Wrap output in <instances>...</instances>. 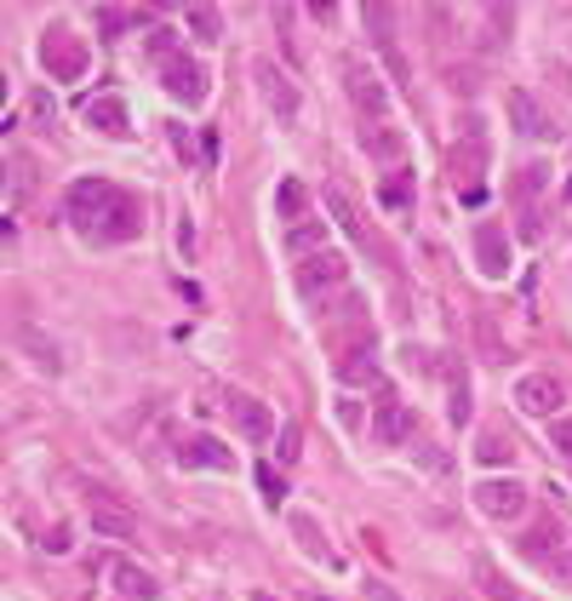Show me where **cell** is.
<instances>
[{
    "label": "cell",
    "mask_w": 572,
    "mask_h": 601,
    "mask_svg": "<svg viewBox=\"0 0 572 601\" xmlns=\"http://www.w3.org/2000/svg\"><path fill=\"white\" fill-rule=\"evenodd\" d=\"M292 459H297V430L287 424V430H281V464H292Z\"/></svg>",
    "instance_id": "35"
},
{
    "label": "cell",
    "mask_w": 572,
    "mask_h": 601,
    "mask_svg": "<svg viewBox=\"0 0 572 601\" xmlns=\"http://www.w3.org/2000/svg\"><path fill=\"white\" fill-rule=\"evenodd\" d=\"M92 18H97V35H104V41H120L127 30L149 23V12H127V7H92Z\"/></svg>",
    "instance_id": "20"
},
{
    "label": "cell",
    "mask_w": 572,
    "mask_h": 601,
    "mask_svg": "<svg viewBox=\"0 0 572 601\" xmlns=\"http://www.w3.org/2000/svg\"><path fill=\"white\" fill-rule=\"evenodd\" d=\"M30 195H35V161L30 155H12V207H23Z\"/></svg>",
    "instance_id": "22"
},
{
    "label": "cell",
    "mask_w": 572,
    "mask_h": 601,
    "mask_svg": "<svg viewBox=\"0 0 572 601\" xmlns=\"http://www.w3.org/2000/svg\"><path fill=\"white\" fill-rule=\"evenodd\" d=\"M446 418L469 424V379H458V372H453V407H446Z\"/></svg>",
    "instance_id": "27"
},
{
    "label": "cell",
    "mask_w": 572,
    "mask_h": 601,
    "mask_svg": "<svg viewBox=\"0 0 572 601\" xmlns=\"http://www.w3.org/2000/svg\"><path fill=\"white\" fill-rule=\"evenodd\" d=\"M343 275H350V264H343V253H315V258H297V292L304 298H320V292H332L343 287Z\"/></svg>",
    "instance_id": "5"
},
{
    "label": "cell",
    "mask_w": 572,
    "mask_h": 601,
    "mask_svg": "<svg viewBox=\"0 0 572 601\" xmlns=\"http://www.w3.org/2000/svg\"><path fill=\"white\" fill-rule=\"evenodd\" d=\"M189 30L201 35V41H223V18H218V7H189Z\"/></svg>",
    "instance_id": "25"
},
{
    "label": "cell",
    "mask_w": 572,
    "mask_h": 601,
    "mask_svg": "<svg viewBox=\"0 0 572 601\" xmlns=\"http://www.w3.org/2000/svg\"><path fill=\"white\" fill-rule=\"evenodd\" d=\"M12 338H17V349H23V356L35 361V372H63V349H58L52 338H46L40 327H30V321H17V327H12Z\"/></svg>",
    "instance_id": "16"
},
{
    "label": "cell",
    "mask_w": 572,
    "mask_h": 601,
    "mask_svg": "<svg viewBox=\"0 0 572 601\" xmlns=\"http://www.w3.org/2000/svg\"><path fill=\"white\" fill-rule=\"evenodd\" d=\"M327 212H332V223H338V230H343V235H350V241H361V246H372V235H366V223H361V212H355V200H350V195H343L338 184L327 189Z\"/></svg>",
    "instance_id": "18"
},
{
    "label": "cell",
    "mask_w": 572,
    "mask_h": 601,
    "mask_svg": "<svg viewBox=\"0 0 572 601\" xmlns=\"http://www.w3.org/2000/svg\"><path fill=\"white\" fill-rule=\"evenodd\" d=\"M361 590H366V601H407V596H401V590H395L389 579H366Z\"/></svg>",
    "instance_id": "32"
},
{
    "label": "cell",
    "mask_w": 572,
    "mask_h": 601,
    "mask_svg": "<svg viewBox=\"0 0 572 601\" xmlns=\"http://www.w3.org/2000/svg\"><path fill=\"white\" fill-rule=\"evenodd\" d=\"M315 601H327V596H315Z\"/></svg>",
    "instance_id": "38"
},
{
    "label": "cell",
    "mask_w": 572,
    "mask_h": 601,
    "mask_svg": "<svg viewBox=\"0 0 572 601\" xmlns=\"http://www.w3.org/2000/svg\"><path fill=\"white\" fill-rule=\"evenodd\" d=\"M550 567H556V579H567V585H572V550H556Z\"/></svg>",
    "instance_id": "34"
},
{
    "label": "cell",
    "mask_w": 572,
    "mask_h": 601,
    "mask_svg": "<svg viewBox=\"0 0 572 601\" xmlns=\"http://www.w3.org/2000/svg\"><path fill=\"white\" fill-rule=\"evenodd\" d=\"M476 510L492 516V521H521L527 516V487H521L515 475H504V482H481L476 487Z\"/></svg>",
    "instance_id": "4"
},
{
    "label": "cell",
    "mask_w": 572,
    "mask_h": 601,
    "mask_svg": "<svg viewBox=\"0 0 572 601\" xmlns=\"http://www.w3.org/2000/svg\"><path fill=\"white\" fill-rule=\"evenodd\" d=\"M550 539H561V528H556V521H544V528L527 533V550H533V556H544V550H550Z\"/></svg>",
    "instance_id": "31"
},
{
    "label": "cell",
    "mask_w": 572,
    "mask_h": 601,
    "mask_svg": "<svg viewBox=\"0 0 572 601\" xmlns=\"http://www.w3.org/2000/svg\"><path fill=\"white\" fill-rule=\"evenodd\" d=\"M550 447L572 464V418H556V424H550Z\"/></svg>",
    "instance_id": "30"
},
{
    "label": "cell",
    "mask_w": 572,
    "mask_h": 601,
    "mask_svg": "<svg viewBox=\"0 0 572 601\" xmlns=\"http://www.w3.org/2000/svg\"><path fill=\"white\" fill-rule=\"evenodd\" d=\"M92 528H97V539H132L138 533V521H132V510L127 505H115L109 493H92Z\"/></svg>",
    "instance_id": "13"
},
{
    "label": "cell",
    "mask_w": 572,
    "mask_h": 601,
    "mask_svg": "<svg viewBox=\"0 0 572 601\" xmlns=\"http://www.w3.org/2000/svg\"><path fill=\"white\" fill-rule=\"evenodd\" d=\"M253 601H276V596H253Z\"/></svg>",
    "instance_id": "37"
},
{
    "label": "cell",
    "mask_w": 572,
    "mask_h": 601,
    "mask_svg": "<svg viewBox=\"0 0 572 601\" xmlns=\"http://www.w3.org/2000/svg\"><path fill=\"white\" fill-rule=\"evenodd\" d=\"M230 418H235V430L246 441H269V436H276V413H269L258 395H230Z\"/></svg>",
    "instance_id": "12"
},
{
    "label": "cell",
    "mask_w": 572,
    "mask_h": 601,
    "mask_svg": "<svg viewBox=\"0 0 572 601\" xmlns=\"http://www.w3.org/2000/svg\"><path fill=\"white\" fill-rule=\"evenodd\" d=\"M561 384L550 379V372H527V379L515 384V407L527 413V418H556L561 413Z\"/></svg>",
    "instance_id": "7"
},
{
    "label": "cell",
    "mask_w": 572,
    "mask_h": 601,
    "mask_svg": "<svg viewBox=\"0 0 572 601\" xmlns=\"http://www.w3.org/2000/svg\"><path fill=\"white\" fill-rule=\"evenodd\" d=\"M172 46H178V35H172V30H155V35H149V53H155L161 63H172Z\"/></svg>",
    "instance_id": "33"
},
{
    "label": "cell",
    "mask_w": 572,
    "mask_h": 601,
    "mask_svg": "<svg viewBox=\"0 0 572 601\" xmlns=\"http://www.w3.org/2000/svg\"><path fill=\"white\" fill-rule=\"evenodd\" d=\"M81 115H86V127H92V132H104V138H127V132H132V115H127V104H120L115 92L92 97Z\"/></svg>",
    "instance_id": "14"
},
{
    "label": "cell",
    "mask_w": 572,
    "mask_h": 601,
    "mask_svg": "<svg viewBox=\"0 0 572 601\" xmlns=\"http://www.w3.org/2000/svg\"><path fill=\"white\" fill-rule=\"evenodd\" d=\"M115 590H120V601H155L161 596V585L132 562H115Z\"/></svg>",
    "instance_id": "19"
},
{
    "label": "cell",
    "mask_w": 572,
    "mask_h": 601,
    "mask_svg": "<svg viewBox=\"0 0 572 601\" xmlns=\"http://www.w3.org/2000/svg\"><path fill=\"white\" fill-rule=\"evenodd\" d=\"M46 550H52V556H63V550H69V528H52V533H46Z\"/></svg>",
    "instance_id": "36"
},
{
    "label": "cell",
    "mask_w": 572,
    "mask_h": 601,
    "mask_svg": "<svg viewBox=\"0 0 572 601\" xmlns=\"http://www.w3.org/2000/svg\"><path fill=\"white\" fill-rule=\"evenodd\" d=\"M69 218L86 241H132L143 230V212L127 189H115L109 178H81L69 189Z\"/></svg>",
    "instance_id": "1"
},
{
    "label": "cell",
    "mask_w": 572,
    "mask_h": 601,
    "mask_svg": "<svg viewBox=\"0 0 572 601\" xmlns=\"http://www.w3.org/2000/svg\"><path fill=\"white\" fill-rule=\"evenodd\" d=\"M253 74H258V92H264V104L281 115V127H292V120H297V109H304V104H297V86H292V74H287V69H276L269 58H264Z\"/></svg>",
    "instance_id": "6"
},
{
    "label": "cell",
    "mask_w": 572,
    "mask_h": 601,
    "mask_svg": "<svg viewBox=\"0 0 572 601\" xmlns=\"http://www.w3.org/2000/svg\"><path fill=\"white\" fill-rule=\"evenodd\" d=\"M292 533H297V544H304V556H315V562H332L327 556V544H320V528L310 516H292Z\"/></svg>",
    "instance_id": "23"
},
{
    "label": "cell",
    "mask_w": 572,
    "mask_h": 601,
    "mask_svg": "<svg viewBox=\"0 0 572 601\" xmlns=\"http://www.w3.org/2000/svg\"><path fill=\"white\" fill-rule=\"evenodd\" d=\"M258 487H264V505L281 510V498H287V482H281V475H276V470H258Z\"/></svg>",
    "instance_id": "28"
},
{
    "label": "cell",
    "mask_w": 572,
    "mask_h": 601,
    "mask_svg": "<svg viewBox=\"0 0 572 601\" xmlns=\"http://www.w3.org/2000/svg\"><path fill=\"white\" fill-rule=\"evenodd\" d=\"M366 149L378 161H401V138H395V132H366Z\"/></svg>",
    "instance_id": "26"
},
{
    "label": "cell",
    "mask_w": 572,
    "mask_h": 601,
    "mask_svg": "<svg viewBox=\"0 0 572 601\" xmlns=\"http://www.w3.org/2000/svg\"><path fill=\"white\" fill-rule=\"evenodd\" d=\"M40 63L52 69V81H81V74H86V46H81V35H74L69 23H52V30H46V41H40Z\"/></svg>",
    "instance_id": "2"
},
{
    "label": "cell",
    "mask_w": 572,
    "mask_h": 601,
    "mask_svg": "<svg viewBox=\"0 0 572 601\" xmlns=\"http://www.w3.org/2000/svg\"><path fill=\"white\" fill-rule=\"evenodd\" d=\"M412 430H418L412 407H401V401H378V413H372V441L401 447V441H412Z\"/></svg>",
    "instance_id": "11"
},
{
    "label": "cell",
    "mask_w": 572,
    "mask_h": 601,
    "mask_svg": "<svg viewBox=\"0 0 572 601\" xmlns=\"http://www.w3.org/2000/svg\"><path fill=\"white\" fill-rule=\"evenodd\" d=\"M343 92H350V104H355L366 120L389 109V92H384V81H378V69H372V63H361V58H350V63H343Z\"/></svg>",
    "instance_id": "3"
},
{
    "label": "cell",
    "mask_w": 572,
    "mask_h": 601,
    "mask_svg": "<svg viewBox=\"0 0 572 601\" xmlns=\"http://www.w3.org/2000/svg\"><path fill=\"white\" fill-rule=\"evenodd\" d=\"M481 585H487V596H492V601H527V596H521L515 585H504L492 567H481Z\"/></svg>",
    "instance_id": "29"
},
{
    "label": "cell",
    "mask_w": 572,
    "mask_h": 601,
    "mask_svg": "<svg viewBox=\"0 0 572 601\" xmlns=\"http://www.w3.org/2000/svg\"><path fill=\"white\" fill-rule=\"evenodd\" d=\"M287 253H292V258L327 253V218H297V223H287Z\"/></svg>",
    "instance_id": "17"
},
{
    "label": "cell",
    "mask_w": 572,
    "mask_h": 601,
    "mask_svg": "<svg viewBox=\"0 0 572 601\" xmlns=\"http://www.w3.org/2000/svg\"><path fill=\"white\" fill-rule=\"evenodd\" d=\"M476 258H481V275H492V281H504V275H510V235H504V223H492V218L476 223Z\"/></svg>",
    "instance_id": "9"
},
{
    "label": "cell",
    "mask_w": 572,
    "mask_h": 601,
    "mask_svg": "<svg viewBox=\"0 0 572 601\" xmlns=\"http://www.w3.org/2000/svg\"><path fill=\"white\" fill-rule=\"evenodd\" d=\"M304 207H310V195H304V184H297V178H287V184L276 189V212H281L287 223H297V218H304Z\"/></svg>",
    "instance_id": "21"
},
{
    "label": "cell",
    "mask_w": 572,
    "mask_h": 601,
    "mask_svg": "<svg viewBox=\"0 0 572 601\" xmlns=\"http://www.w3.org/2000/svg\"><path fill=\"white\" fill-rule=\"evenodd\" d=\"M161 86L178 97V104H207V69H201V63H189V58L161 63Z\"/></svg>",
    "instance_id": "10"
},
{
    "label": "cell",
    "mask_w": 572,
    "mask_h": 601,
    "mask_svg": "<svg viewBox=\"0 0 572 601\" xmlns=\"http://www.w3.org/2000/svg\"><path fill=\"white\" fill-rule=\"evenodd\" d=\"M178 464L184 470H235V453L212 436H189V441H178Z\"/></svg>",
    "instance_id": "15"
},
{
    "label": "cell",
    "mask_w": 572,
    "mask_h": 601,
    "mask_svg": "<svg viewBox=\"0 0 572 601\" xmlns=\"http://www.w3.org/2000/svg\"><path fill=\"white\" fill-rule=\"evenodd\" d=\"M510 120H515V132L533 138V143H556V138H561V127L538 109L533 92H510Z\"/></svg>",
    "instance_id": "8"
},
{
    "label": "cell",
    "mask_w": 572,
    "mask_h": 601,
    "mask_svg": "<svg viewBox=\"0 0 572 601\" xmlns=\"http://www.w3.org/2000/svg\"><path fill=\"white\" fill-rule=\"evenodd\" d=\"M476 459H481V464H510V459H515V441H504L499 430H487L481 447H476Z\"/></svg>",
    "instance_id": "24"
}]
</instances>
